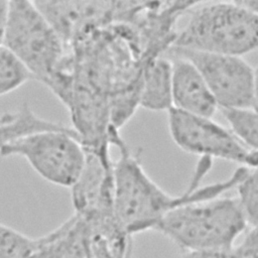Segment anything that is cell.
<instances>
[{"instance_id":"5","label":"cell","mask_w":258,"mask_h":258,"mask_svg":"<svg viewBox=\"0 0 258 258\" xmlns=\"http://www.w3.org/2000/svg\"><path fill=\"white\" fill-rule=\"evenodd\" d=\"M0 155L21 156L41 178L68 188L78 180L87 156L77 133L69 126L18 138L3 146Z\"/></svg>"},{"instance_id":"1","label":"cell","mask_w":258,"mask_h":258,"mask_svg":"<svg viewBox=\"0 0 258 258\" xmlns=\"http://www.w3.org/2000/svg\"><path fill=\"white\" fill-rule=\"evenodd\" d=\"M112 145L119 150L112 166L114 211L118 223L130 236L154 230L159 221L179 205L234 189L245 172V168L239 166L227 179L206 185H188L184 192L170 195L147 174L139 152H133L120 133L113 136Z\"/></svg>"},{"instance_id":"9","label":"cell","mask_w":258,"mask_h":258,"mask_svg":"<svg viewBox=\"0 0 258 258\" xmlns=\"http://www.w3.org/2000/svg\"><path fill=\"white\" fill-rule=\"evenodd\" d=\"M171 62L172 108L190 115L213 118L218 104L198 69L186 58L166 51Z\"/></svg>"},{"instance_id":"6","label":"cell","mask_w":258,"mask_h":258,"mask_svg":"<svg viewBox=\"0 0 258 258\" xmlns=\"http://www.w3.org/2000/svg\"><path fill=\"white\" fill-rule=\"evenodd\" d=\"M169 135L175 145L200 158H215L239 166L257 168V151L242 144L231 131L213 120L170 109L167 112Z\"/></svg>"},{"instance_id":"2","label":"cell","mask_w":258,"mask_h":258,"mask_svg":"<svg viewBox=\"0 0 258 258\" xmlns=\"http://www.w3.org/2000/svg\"><path fill=\"white\" fill-rule=\"evenodd\" d=\"M171 47L243 56L258 43V0L195 1Z\"/></svg>"},{"instance_id":"16","label":"cell","mask_w":258,"mask_h":258,"mask_svg":"<svg viewBox=\"0 0 258 258\" xmlns=\"http://www.w3.org/2000/svg\"><path fill=\"white\" fill-rule=\"evenodd\" d=\"M36 247V238L0 223V258H28Z\"/></svg>"},{"instance_id":"13","label":"cell","mask_w":258,"mask_h":258,"mask_svg":"<svg viewBox=\"0 0 258 258\" xmlns=\"http://www.w3.org/2000/svg\"><path fill=\"white\" fill-rule=\"evenodd\" d=\"M231 133L246 147L257 151L258 115L252 108H219Z\"/></svg>"},{"instance_id":"18","label":"cell","mask_w":258,"mask_h":258,"mask_svg":"<svg viewBox=\"0 0 258 258\" xmlns=\"http://www.w3.org/2000/svg\"><path fill=\"white\" fill-rule=\"evenodd\" d=\"M6 10H7V1L0 0V45L2 44V40H3Z\"/></svg>"},{"instance_id":"8","label":"cell","mask_w":258,"mask_h":258,"mask_svg":"<svg viewBox=\"0 0 258 258\" xmlns=\"http://www.w3.org/2000/svg\"><path fill=\"white\" fill-rule=\"evenodd\" d=\"M66 48L117 20V1H33Z\"/></svg>"},{"instance_id":"15","label":"cell","mask_w":258,"mask_h":258,"mask_svg":"<svg viewBox=\"0 0 258 258\" xmlns=\"http://www.w3.org/2000/svg\"><path fill=\"white\" fill-rule=\"evenodd\" d=\"M32 79L25 67L2 44L0 45V97L7 95Z\"/></svg>"},{"instance_id":"10","label":"cell","mask_w":258,"mask_h":258,"mask_svg":"<svg viewBox=\"0 0 258 258\" xmlns=\"http://www.w3.org/2000/svg\"><path fill=\"white\" fill-rule=\"evenodd\" d=\"M138 103L139 107L153 112L172 109L171 62L165 54L145 62L140 76Z\"/></svg>"},{"instance_id":"11","label":"cell","mask_w":258,"mask_h":258,"mask_svg":"<svg viewBox=\"0 0 258 258\" xmlns=\"http://www.w3.org/2000/svg\"><path fill=\"white\" fill-rule=\"evenodd\" d=\"M64 126L39 117L27 104H23L16 112L0 115V149L23 136Z\"/></svg>"},{"instance_id":"14","label":"cell","mask_w":258,"mask_h":258,"mask_svg":"<svg viewBox=\"0 0 258 258\" xmlns=\"http://www.w3.org/2000/svg\"><path fill=\"white\" fill-rule=\"evenodd\" d=\"M235 196L250 228H257L258 221V175L257 168H247L234 188Z\"/></svg>"},{"instance_id":"3","label":"cell","mask_w":258,"mask_h":258,"mask_svg":"<svg viewBox=\"0 0 258 258\" xmlns=\"http://www.w3.org/2000/svg\"><path fill=\"white\" fill-rule=\"evenodd\" d=\"M250 228L235 197L195 200L168 212L154 231L182 251H227Z\"/></svg>"},{"instance_id":"12","label":"cell","mask_w":258,"mask_h":258,"mask_svg":"<svg viewBox=\"0 0 258 258\" xmlns=\"http://www.w3.org/2000/svg\"><path fill=\"white\" fill-rule=\"evenodd\" d=\"M86 228L87 252L85 258H130L132 251L130 235L122 230L98 231L90 228L87 224Z\"/></svg>"},{"instance_id":"7","label":"cell","mask_w":258,"mask_h":258,"mask_svg":"<svg viewBox=\"0 0 258 258\" xmlns=\"http://www.w3.org/2000/svg\"><path fill=\"white\" fill-rule=\"evenodd\" d=\"M200 72L219 108L257 109L256 70L243 56L170 47Z\"/></svg>"},{"instance_id":"4","label":"cell","mask_w":258,"mask_h":258,"mask_svg":"<svg viewBox=\"0 0 258 258\" xmlns=\"http://www.w3.org/2000/svg\"><path fill=\"white\" fill-rule=\"evenodd\" d=\"M2 45L43 85L55 74L68 49L33 1H7Z\"/></svg>"},{"instance_id":"17","label":"cell","mask_w":258,"mask_h":258,"mask_svg":"<svg viewBox=\"0 0 258 258\" xmlns=\"http://www.w3.org/2000/svg\"><path fill=\"white\" fill-rule=\"evenodd\" d=\"M238 258H258L257 228H248L242 235V240L234 246Z\"/></svg>"}]
</instances>
